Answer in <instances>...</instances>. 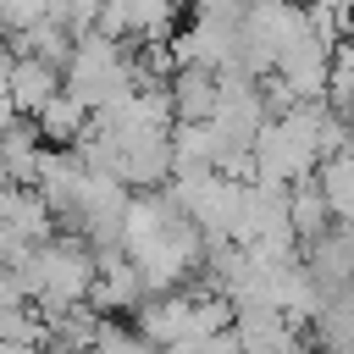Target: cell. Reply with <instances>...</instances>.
Returning a JSON list of instances; mask_svg holds the SVG:
<instances>
[{
    "label": "cell",
    "mask_w": 354,
    "mask_h": 354,
    "mask_svg": "<svg viewBox=\"0 0 354 354\" xmlns=\"http://www.w3.org/2000/svg\"><path fill=\"white\" fill-rule=\"evenodd\" d=\"M138 83H144V72H138V44H133V39H116V33H105V28H83V33H77V44H72V55H66V88H72L88 111L122 100V94L138 88Z\"/></svg>",
    "instance_id": "6da1fadb"
},
{
    "label": "cell",
    "mask_w": 354,
    "mask_h": 354,
    "mask_svg": "<svg viewBox=\"0 0 354 354\" xmlns=\"http://www.w3.org/2000/svg\"><path fill=\"white\" fill-rule=\"evenodd\" d=\"M332 61H337V39H326L321 28L304 22V28L288 39V50L277 55V72H282V83H288L299 100H326Z\"/></svg>",
    "instance_id": "7a4b0ae2"
},
{
    "label": "cell",
    "mask_w": 354,
    "mask_h": 354,
    "mask_svg": "<svg viewBox=\"0 0 354 354\" xmlns=\"http://www.w3.org/2000/svg\"><path fill=\"white\" fill-rule=\"evenodd\" d=\"M100 310H138L144 299H149V277H144V266L122 249V243H111V249H100V277H94V293H88Z\"/></svg>",
    "instance_id": "3957f363"
},
{
    "label": "cell",
    "mask_w": 354,
    "mask_h": 354,
    "mask_svg": "<svg viewBox=\"0 0 354 354\" xmlns=\"http://www.w3.org/2000/svg\"><path fill=\"white\" fill-rule=\"evenodd\" d=\"M177 11H183L177 0H105L100 28L116 39H171Z\"/></svg>",
    "instance_id": "277c9868"
},
{
    "label": "cell",
    "mask_w": 354,
    "mask_h": 354,
    "mask_svg": "<svg viewBox=\"0 0 354 354\" xmlns=\"http://www.w3.org/2000/svg\"><path fill=\"white\" fill-rule=\"evenodd\" d=\"M216 100H221V72H216V66L183 61V66L171 72V105H177V122H205V116H216Z\"/></svg>",
    "instance_id": "5b68a950"
},
{
    "label": "cell",
    "mask_w": 354,
    "mask_h": 354,
    "mask_svg": "<svg viewBox=\"0 0 354 354\" xmlns=\"http://www.w3.org/2000/svg\"><path fill=\"white\" fill-rule=\"evenodd\" d=\"M61 83H66V72H61L55 61H44V55H17L11 77H6V88H11V100H17L22 116H39Z\"/></svg>",
    "instance_id": "8992f818"
},
{
    "label": "cell",
    "mask_w": 354,
    "mask_h": 354,
    "mask_svg": "<svg viewBox=\"0 0 354 354\" xmlns=\"http://www.w3.org/2000/svg\"><path fill=\"white\" fill-rule=\"evenodd\" d=\"M238 326V348H293L299 343V321L277 304H249L232 315Z\"/></svg>",
    "instance_id": "52a82bcc"
},
{
    "label": "cell",
    "mask_w": 354,
    "mask_h": 354,
    "mask_svg": "<svg viewBox=\"0 0 354 354\" xmlns=\"http://www.w3.org/2000/svg\"><path fill=\"white\" fill-rule=\"evenodd\" d=\"M33 122H39V133H44L50 144H77V138L88 133L94 111H88V105H83V100H77V94H72L66 83H61V88L50 94V105H44V111H39Z\"/></svg>",
    "instance_id": "ba28073f"
},
{
    "label": "cell",
    "mask_w": 354,
    "mask_h": 354,
    "mask_svg": "<svg viewBox=\"0 0 354 354\" xmlns=\"http://www.w3.org/2000/svg\"><path fill=\"white\" fill-rule=\"evenodd\" d=\"M310 332H315V343L354 348V282H343V288H332V293H326V304L315 310Z\"/></svg>",
    "instance_id": "9c48e42d"
},
{
    "label": "cell",
    "mask_w": 354,
    "mask_h": 354,
    "mask_svg": "<svg viewBox=\"0 0 354 354\" xmlns=\"http://www.w3.org/2000/svg\"><path fill=\"white\" fill-rule=\"evenodd\" d=\"M321 188H326V199H332V210H337V221H354V138L343 144V149H332L326 160H321Z\"/></svg>",
    "instance_id": "30bf717a"
},
{
    "label": "cell",
    "mask_w": 354,
    "mask_h": 354,
    "mask_svg": "<svg viewBox=\"0 0 354 354\" xmlns=\"http://www.w3.org/2000/svg\"><path fill=\"white\" fill-rule=\"evenodd\" d=\"M149 337L138 326H122V321H105L100 315V332H94V348H144Z\"/></svg>",
    "instance_id": "8fae6325"
},
{
    "label": "cell",
    "mask_w": 354,
    "mask_h": 354,
    "mask_svg": "<svg viewBox=\"0 0 354 354\" xmlns=\"http://www.w3.org/2000/svg\"><path fill=\"white\" fill-rule=\"evenodd\" d=\"M17 122H22V111H17V100H11V88L0 83V133H6V127H17Z\"/></svg>",
    "instance_id": "7c38bea8"
}]
</instances>
